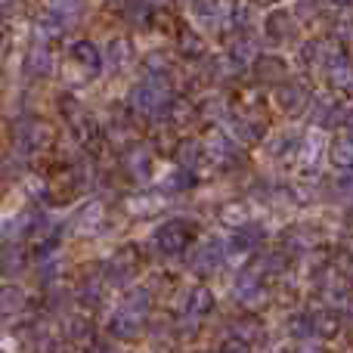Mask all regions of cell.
<instances>
[{
	"instance_id": "9a60e30c",
	"label": "cell",
	"mask_w": 353,
	"mask_h": 353,
	"mask_svg": "<svg viewBox=\"0 0 353 353\" xmlns=\"http://www.w3.org/2000/svg\"><path fill=\"white\" fill-rule=\"evenodd\" d=\"M103 288H105V279L99 273H84L81 282L74 285V298L81 301L84 307H97L103 301Z\"/></svg>"
},
{
	"instance_id": "9c48e42d",
	"label": "cell",
	"mask_w": 353,
	"mask_h": 353,
	"mask_svg": "<svg viewBox=\"0 0 353 353\" xmlns=\"http://www.w3.org/2000/svg\"><path fill=\"white\" fill-rule=\"evenodd\" d=\"M226 257V248L220 239H208V242H201L199 248L192 251V257H189V267L195 270V273H214V270L223 263Z\"/></svg>"
},
{
	"instance_id": "f6af8a7d",
	"label": "cell",
	"mask_w": 353,
	"mask_h": 353,
	"mask_svg": "<svg viewBox=\"0 0 353 353\" xmlns=\"http://www.w3.org/2000/svg\"><path fill=\"white\" fill-rule=\"evenodd\" d=\"M124 16H128L130 22H137V25H146L149 19H152V6L149 3H128L124 6Z\"/></svg>"
},
{
	"instance_id": "52a82bcc",
	"label": "cell",
	"mask_w": 353,
	"mask_h": 353,
	"mask_svg": "<svg viewBox=\"0 0 353 353\" xmlns=\"http://www.w3.org/2000/svg\"><path fill=\"white\" fill-rule=\"evenodd\" d=\"M121 168L124 174L130 176V180H149L155 171V159H152V149L143 146V143H134L130 149H124L121 152Z\"/></svg>"
},
{
	"instance_id": "277c9868",
	"label": "cell",
	"mask_w": 353,
	"mask_h": 353,
	"mask_svg": "<svg viewBox=\"0 0 353 353\" xmlns=\"http://www.w3.org/2000/svg\"><path fill=\"white\" fill-rule=\"evenodd\" d=\"M192 239H195V226L189 220H168L152 232V245L161 254H180L183 248H189Z\"/></svg>"
},
{
	"instance_id": "d4e9b609",
	"label": "cell",
	"mask_w": 353,
	"mask_h": 353,
	"mask_svg": "<svg viewBox=\"0 0 353 353\" xmlns=\"http://www.w3.org/2000/svg\"><path fill=\"white\" fill-rule=\"evenodd\" d=\"M329 159L338 171H353V137H338L332 140V149H329Z\"/></svg>"
},
{
	"instance_id": "ac0fdd59",
	"label": "cell",
	"mask_w": 353,
	"mask_h": 353,
	"mask_svg": "<svg viewBox=\"0 0 353 353\" xmlns=\"http://www.w3.org/2000/svg\"><path fill=\"white\" fill-rule=\"evenodd\" d=\"M211 310H214V294H211V288H205V285L192 288V292H189V298H186V319L199 323V319L208 316Z\"/></svg>"
},
{
	"instance_id": "7402d4cb",
	"label": "cell",
	"mask_w": 353,
	"mask_h": 353,
	"mask_svg": "<svg viewBox=\"0 0 353 353\" xmlns=\"http://www.w3.org/2000/svg\"><path fill=\"white\" fill-rule=\"evenodd\" d=\"M263 118H254V115H239L236 121H232V134L239 137V143H257L263 137Z\"/></svg>"
},
{
	"instance_id": "ee69618b",
	"label": "cell",
	"mask_w": 353,
	"mask_h": 353,
	"mask_svg": "<svg viewBox=\"0 0 353 353\" xmlns=\"http://www.w3.org/2000/svg\"><path fill=\"white\" fill-rule=\"evenodd\" d=\"M65 332H68V338H72V341H87V338L93 335V325L87 323L84 316H72L65 323Z\"/></svg>"
},
{
	"instance_id": "7c38bea8",
	"label": "cell",
	"mask_w": 353,
	"mask_h": 353,
	"mask_svg": "<svg viewBox=\"0 0 353 353\" xmlns=\"http://www.w3.org/2000/svg\"><path fill=\"white\" fill-rule=\"evenodd\" d=\"M53 68H56V59L47 43H37V47H31L28 53H25V72H28L31 78H50Z\"/></svg>"
},
{
	"instance_id": "ffe728a7",
	"label": "cell",
	"mask_w": 353,
	"mask_h": 353,
	"mask_svg": "<svg viewBox=\"0 0 353 353\" xmlns=\"http://www.w3.org/2000/svg\"><path fill=\"white\" fill-rule=\"evenodd\" d=\"M72 223L78 232H93L99 223H103V201H84V205L74 211Z\"/></svg>"
},
{
	"instance_id": "4dcf8cb0",
	"label": "cell",
	"mask_w": 353,
	"mask_h": 353,
	"mask_svg": "<svg viewBox=\"0 0 353 353\" xmlns=\"http://www.w3.org/2000/svg\"><path fill=\"white\" fill-rule=\"evenodd\" d=\"M288 267V254L285 251H267V254H261V261H257V273L261 276H279L285 273Z\"/></svg>"
},
{
	"instance_id": "74e56055",
	"label": "cell",
	"mask_w": 353,
	"mask_h": 353,
	"mask_svg": "<svg viewBox=\"0 0 353 353\" xmlns=\"http://www.w3.org/2000/svg\"><path fill=\"white\" fill-rule=\"evenodd\" d=\"M329 81H332V87H338V90H350L353 87V65L347 59L338 62V65L329 72Z\"/></svg>"
},
{
	"instance_id": "e575fe53",
	"label": "cell",
	"mask_w": 353,
	"mask_h": 353,
	"mask_svg": "<svg viewBox=\"0 0 353 353\" xmlns=\"http://www.w3.org/2000/svg\"><path fill=\"white\" fill-rule=\"evenodd\" d=\"M146 68L149 74H155V78H168V68H171V56H168V50H152V53H146Z\"/></svg>"
},
{
	"instance_id": "816d5d0a",
	"label": "cell",
	"mask_w": 353,
	"mask_h": 353,
	"mask_svg": "<svg viewBox=\"0 0 353 353\" xmlns=\"http://www.w3.org/2000/svg\"><path fill=\"white\" fill-rule=\"evenodd\" d=\"M341 313H344V316H347L350 323H353V292L347 294V301H344V304H341Z\"/></svg>"
},
{
	"instance_id": "7bdbcfd3",
	"label": "cell",
	"mask_w": 353,
	"mask_h": 353,
	"mask_svg": "<svg viewBox=\"0 0 353 353\" xmlns=\"http://www.w3.org/2000/svg\"><path fill=\"white\" fill-rule=\"evenodd\" d=\"M201 50H205V41H201V37L195 34L192 28H183V31H180V53H186V56H201Z\"/></svg>"
},
{
	"instance_id": "2e32d148",
	"label": "cell",
	"mask_w": 353,
	"mask_h": 353,
	"mask_svg": "<svg viewBox=\"0 0 353 353\" xmlns=\"http://www.w3.org/2000/svg\"><path fill=\"white\" fill-rule=\"evenodd\" d=\"M174 155H176V165H180V171L192 174V171H199L201 161H205V143H199V140H183L180 146L174 149Z\"/></svg>"
},
{
	"instance_id": "db71d44e",
	"label": "cell",
	"mask_w": 353,
	"mask_h": 353,
	"mask_svg": "<svg viewBox=\"0 0 353 353\" xmlns=\"http://www.w3.org/2000/svg\"><path fill=\"white\" fill-rule=\"evenodd\" d=\"M298 353H323V347H316V344H304V347H298Z\"/></svg>"
},
{
	"instance_id": "d6986e66",
	"label": "cell",
	"mask_w": 353,
	"mask_h": 353,
	"mask_svg": "<svg viewBox=\"0 0 353 353\" xmlns=\"http://www.w3.org/2000/svg\"><path fill=\"white\" fill-rule=\"evenodd\" d=\"M25 267H28V254H25L22 245L10 242L0 248V273L3 276H19Z\"/></svg>"
},
{
	"instance_id": "30bf717a",
	"label": "cell",
	"mask_w": 353,
	"mask_h": 353,
	"mask_svg": "<svg viewBox=\"0 0 353 353\" xmlns=\"http://www.w3.org/2000/svg\"><path fill=\"white\" fill-rule=\"evenodd\" d=\"M232 292L242 304H261L263 301V276L257 270H242L232 282Z\"/></svg>"
},
{
	"instance_id": "3957f363",
	"label": "cell",
	"mask_w": 353,
	"mask_h": 353,
	"mask_svg": "<svg viewBox=\"0 0 353 353\" xmlns=\"http://www.w3.org/2000/svg\"><path fill=\"white\" fill-rule=\"evenodd\" d=\"M56 140V130L53 124L41 121V118H28V121H19L16 128V149L22 155H31V152H43L50 149Z\"/></svg>"
},
{
	"instance_id": "b9f144b4",
	"label": "cell",
	"mask_w": 353,
	"mask_h": 353,
	"mask_svg": "<svg viewBox=\"0 0 353 353\" xmlns=\"http://www.w3.org/2000/svg\"><path fill=\"white\" fill-rule=\"evenodd\" d=\"M313 242H316V236H313V232H307V230H292V232H285V245H288L292 251H310Z\"/></svg>"
},
{
	"instance_id": "83f0119b",
	"label": "cell",
	"mask_w": 353,
	"mask_h": 353,
	"mask_svg": "<svg viewBox=\"0 0 353 353\" xmlns=\"http://www.w3.org/2000/svg\"><path fill=\"white\" fill-rule=\"evenodd\" d=\"M254 72L261 81H282L288 74V65L279 56H261V59L254 62Z\"/></svg>"
},
{
	"instance_id": "5bb4252c",
	"label": "cell",
	"mask_w": 353,
	"mask_h": 353,
	"mask_svg": "<svg viewBox=\"0 0 353 353\" xmlns=\"http://www.w3.org/2000/svg\"><path fill=\"white\" fill-rule=\"evenodd\" d=\"M347 118V112L341 109V103H338L335 97H316L313 99V124H319V128H332V124L344 121Z\"/></svg>"
},
{
	"instance_id": "7a4b0ae2",
	"label": "cell",
	"mask_w": 353,
	"mask_h": 353,
	"mask_svg": "<svg viewBox=\"0 0 353 353\" xmlns=\"http://www.w3.org/2000/svg\"><path fill=\"white\" fill-rule=\"evenodd\" d=\"M103 72V53L93 41H78L68 50V62H65V78L72 74L74 84H84V81L97 78Z\"/></svg>"
},
{
	"instance_id": "ba28073f",
	"label": "cell",
	"mask_w": 353,
	"mask_h": 353,
	"mask_svg": "<svg viewBox=\"0 0 353 353\" xmlns=\"http://www.w3.org/2000/svg\"><path fill=\"white\" fill-rule=\"evenodd\" d=\"M205 155L217 168H232L239 159H242V152H239V143H232L230 137L223 134V130H211V134L205 137Z\"/></svg>"
},
{
	"instance_id": "bcb514c9",
	"label": "cell",
	"mask_w": 353,
	"mask_h": 353,
	"mask_svg": "<svg viewBox=\"0 0 353 353\" xmlns=\"http://www.w3.org/2000/svg\"><path fill=\"white\" fill-rule=\"evenodd\" d=\"M168 118H171L174 124H186L189 118H192V103H186V99H174V105L168 109Z\"/></svg>"
},
{
	"instance_id": "f35d334b",
	"label": "cell",
	"mask_w": 353,
	"mask_h": 353,
	"mask_svg": "<svg viewBox=\"0 0 353 353\" xmlns=\"http://www.w3.org/2000/svg\"><path fill=\"white\" fill-rule=\"evenodd\" d=\"M161 205L165 201L159 195H134V199H128V208L134 214H155V211H161Z\"/></svg>"
},
{
	"instance_id": "cb8c5ba5",
	"label": "cell",
	"mask_w": 353,
	"mask_h": 353,
	"mask_svg": "<svg viewBox=\"0 0 353 353\" xmlns=\"http://www.w3.org/2000/svg\"><path fill=\"white\" fill-rule=\"evenodd\" d=\"M310 325H313V335L319 338H335L341 332V316L335 310H313L310 313Z\"/></svg>"
},
{
	"instance_id": "f907efd6",
	"label": "cell",
	"mask_w": 353,
	"mask_h": 353,
	"mask_svg": "<svg viewBox=\"0 0 353 353\" xmlns=\"http://www.w3.org/2000/svg\"><path fill=\"white\" fill-rule=\"evenodd\" d=\"M6 50H10V31H6V25L0 22V56H3Z\"/></svg>"
},
{
	"instance_id": "7dc6e473",
	"label": "cell",
	"mask_w": 353,
	"mask_h": 353,
	"mask_svg": "<svg viewBox=\"0 0 353 353\" xmlns=\"http://www.w3.org/2000/svg\"><path fill=\"white\" fill-rule=\"evenodd\" d=\"M189 186H192V174H186V171H174V174L165 180V189H168V192H180V189H189Z\"/></svg>"
},
{
	"instance_id": "c3c4849f",
	"label": "cell",
	"mask_w": 353,
	"mask_h": 353,
	"mask_svg": "<svg viewBox=\"0 0 353 353\" xmlns=\"http://www.w3.org/2000/svg\"><path fill=\"white\" fill-rule=\"evenodd\" d=\"M288 332H292V335H298V338H307V335H313L310 316H292V319H288Z\"/></svg>"
},
{
	"instance_id": "484cf974",
	"label": "cell",
	"mask_w": 353,
	"mask_h": 353,
	"mask_svg": "<svg viewBox=\"0 0 353 353\" xmlns=\"http://www.w3.org/2000/svg\"><path fill=\"white\" fill-rule=\"evenodd\" d=\"M261 242H263V226L251 223V220L242 230H236V236H232V248L236 251H254V248H261Z\"/></svg>"
},
{
	"instance_id": "836d02e7",
	"label": "cell",
	"mask_w": 353,
	"mask_h": 353,
	"mask_svg": "<svg viewBox=\"0 0 353 353\" xmlns=\"http://www.w3.org/2000/svg\"><path fill=\"white\" fill-rule=\"evenodd\" d=\"M261 335H263V329L257 319H236V325H232V338H239V341H245V344L257 341Z\"/></svg>"
},
{
	"instance_id": "4fadbf2b",
	"label": "cell",
	"mask_w": 353,
	"mask_h": 353,
	"mask_svg": "<svg viewBox=\"0 0 353 353\" xmlns=\"http://www.w3.org/2000/svg\"><path fill=\"white\" fill-rule=\"evenodd\" d=\"M109 332L118 338V341H137V338L143 335V319L134 316V313L121 310L118 307L115 313H112V323H109Z\"/></svg>"
},
{
	"instance_id": "44dd1931",
	"label": "cell",
	"mask_w": 353,
	"mask_h": 353,
	"mask_svg": "<svg viewBox=\"0 0 353 353\" xmlns=\"http://www.w3.org/2000/svg\"><path fill=\"white\" fill-rule=\"evenodd\" d=\"M28 307V294L19 285H0V316H19Z\"/></svg>"
},
{
	"instance_id": "d6a6232c",
	"label": "cell",
	"mask_w": 353,
	"mask_h": 353,
	"mask_svg": "<svg viewBox=\"0 0 353 353\" xmlns=\"http://www.w3.org/2000/svg\"><path fill=\"white\" fill-rule=\"evenodd\" d=\"M230 56H232V59H236L242 68H245V62H257V59H261V56H257V43L251 41V37H239V41L232 43V53H230Z\"/></svg>"
},
{
	"instance_id": "60d3db41",
	"label": "cell",
	"mask_w": 353,
	"mask_h": 353,
	"mask_svg": "<svg viewBox=\"0 0 353 353\" xmlns=\"http://www.w3.org/2000/svg\"><path fill=\"white\" fill-rule=\"evenodd\" d=\"M47 12H50L53 19H59L62 25H68V28H72L74 19L81 16V3H53Z\"/></svg>"
},
{
	"instance_id": "ab89813d",
	"label": "cell",
	"mask_w": 353,
	"mask_h": 353,
	"mask_svg": "<svg viewBox=\"0 0 353 353\" xmlns=\"http://www.w3.org/2000/svg\"><path fill=\"white\" fill-rule=\"evenodd\" d=\"M294 152H298V137L292 134H279L270 143V155H276V159H285V155H294Z\"/></svg>"
},
{
	"instance_id": "4316f807",
	"label": "cell",
	"mask_w": 353,
	"mask_h": 353,
	"mask_svg": "<svg viewBox=\"0 0 353 353\" xmlns=\"http://www.w3.org/2000/svg\"><path fill=\"white\" fill-rule=\"evenodd\" d=\"M137 134H140V130L134 128V121H130V118H118V115L112 118V124H109V140L112 143L130 149V146H134V140H137Z\"/></svg>"
},
{
	"instance_id": "e0dca14e",
	"label": "cell",
	"mask_w": 353,
	"mask_h": 353,
	"mask_svg": "<svg viewBox=\"0 0 353 353\" xmlns=\"http://www.w3.org/2000/svg\"><path fill=\"white\" fill-rule=\"evenodd\" d=\"M294 31H298V25H294L292 12H285V10H276V12H270V16H267V34L273 37L276 43H282V41H292V37H294Z\"/></svg>"
},
{
	"instance_id": "1f68e13d",
	"label": "cell",
	"mask_w": 353,
	"mask_h": 353,
	"mask_svg": "<svg viewBox=\"0 0 353 353\" xmlns=\"http://www.w3.org/2000/svg\"><path fill=\"white\" fill-rule=\"evenodd\" d=\"M25 341H28V347L34 353H50L56 347V341H53L47 325H31V329L25 332Z\"/></svg>"
},
{
	"instance_id": "d590c367",
	"label": "cell",
	"mask_w": 353,
	"mask_h": 353,
	"mask_svg": "<svg viewBox=\"0 0 353 353\" xmlns=\"http://www.w3.org/2000/svg\"><path fill=\"white\" fill-rule=\"evenodd\" d=\"M199 115L208 118V121H223L226 118V99L220 97H208L199 103Z\"/></svg>"
},
{
	"instance_id": "8992f818",
	"label": "cell",
	"mask_w": 353,
	"mask_h": 353,
	"mask_svg": "<svg viewBox=\"0 0 353 353\" xmlns=\"http://www.w3.org/2000/svg\"><path fill=\"white\" fill-rule=\"evenodd\" d=\"M304 62L310 68H323V72H332L338 62H344L341 43L329 41V37H319V41L304 43Z\"/></svg>"
},
{
	"instance_id": "f1b7e54d",
	"label": "cell",
	"mask_w": 353,
	"mask_h": 353,
	"mask_svg": "<svg viewBox=\"0 0 353 353\" xmlns=\"http://www.w3.org/2000/svg\"><path fill=\"white\" fill-rule=\"evenodd\" d=\"M105 59H109L112 68H121L134 59V43L128 37H112L109 41V50H105Z\"/></svg>"
},
{
	"instance_id": "603a6c76",
	"label": "cell",
	"mask_w": 353,
	"mask_h": 353,
	"mask_svg": "<svg viewBox=\"0 0 353 353\" xmlns=\"http://www.w3.org/2000/svg\"><path fill=\"white\" fill-rule=\"evenodd\" d=\"M121 310L146 319L149 313H152V292H149V288H130V292L124 294V301H121Z\"/></svg>"
},
{
	"instance_id": "5b68a950",
	"label": "cell",
	"mask_w": 353,
	"mask_h": 353,
	"mask_svg": "<svg viewBox=\"0 0 353 353\" xmlns=\"http://www.w3.org/2000/svg\"><path fill=\"white\" fill-rule=\"evenodd\" d=\"M137 273H140V251L134 245H124V248H118L115 257H109L103 279L112 282V285H128Z\"/></svg>"
},
{
	"instance_id": "8d00e7d4",
	"label": "cell",
	"mask_w": 353,
	"mask_h": 353,
	"mask_svg": "<svg viewBox=\"0 0 353 353\" xmlns=\"http://www.w3.org/2000/svg\"><path fill=\"white\" fill-rule=\"evenodd\" d=\"M220 220L230 226H236V230H242L245 223H248V214H245V205L242 201H230V205L220 208Z\"/></svg>"
},
{
	"instance_id": "f5cc1de1",
	"label": "cell",
	"mask_w": 353,
	"mask_h": 353,
	"mask_svg": "<svg viewBox=\"0 0 353 353\" xmlns=\"http://www.w3.org/2000/svg\"><path fill=\"white\" fill-rule=\"evenodd\" d=\"M97 353H121V350H118L115 344H99V347H97Z\"/></svg>"
},
{
	"instance_id": "11a10c76",
	"label": "cell",
	"mask_w": 353,
	"mask_h": 353,
	"mask_svg": "<svg viewBox=\"0 0 353 353\" xmlns=\"http://www.w3.org/2000/svg\"><path fill=\"white\" fill-rule=\"evenodd\" d=\"M344 124L350 128V137H353V112H347V118H344Z\"/></svg>"
},
{
	"instance_id": "681fc988",
	"label": "cell",
	"mask_w": 353,
	"mask_h": 353,
	"mask_svg": "<svg viewBox=\"0 0 353 353\" xmlns=\"http://www.w3.org/2000/svg\"><path fill=\"white\" fill-rule=\"evenodd\" d=\"M220 353H251V344L239 341V338H226L223 347H220Z\"/></svg>"
},
{
	"instance_id": "8fae6325",
	"label": "cell",
	"mask_w": 353,
	"mask_h": 353,
	"mask_svg": "<svg viewBox=\"0 0 353 353\" xmlns=\"http://www.w3.org/2000/svg\"><path fill=\"white\" fill-rule=\"evenodd\" d=\"M276 103H279V109L288 112V115H301V112L307 109V103H310V93H307L304 84L292 81V84H282L279 90H276Z\"/></svg>"
},
{
	"instance_id": "6da1fadb",
	"label": "cell",
	"mask_w": 353,
	"mask_h": 353,
	"mask_svg": "<svg viewBox=\"0 0 353 353\" xmlns=\"http://www.w3.org/2000/svg\"><path fill=\"white\" fill-rule=\"evenodd\" d=\"M128 105L137 112V115H165V112L174 105L168 78H155V74H149L146 81H140V84L130 90Z\"/></svg>"
},
{
	"instance_id": "f546056e",
	"label": "cell",
	"mask_w": 353,
	"mask_h": 353,
	"mask_svg": "<svg viewBox=\"0 0 353 353\" xmlns=\"http://www.w3.org/2000/svg\"><path fill=\"white\" fill-rule=\"evenodd\" d=\"M192 12L199 19H205L208 25H214V28H217V25H230V16H232V10L223 3H195Z\"/></svg>"
}]
</instances>
